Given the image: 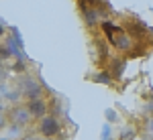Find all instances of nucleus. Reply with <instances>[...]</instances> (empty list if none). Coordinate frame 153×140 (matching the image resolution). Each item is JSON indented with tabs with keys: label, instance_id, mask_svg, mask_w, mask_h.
Returning <instances> with one entry per match:
<instances>
[{
	"label": "nucleus",
	"instance_id": "nucleus-6",
	"mask_svg": "<svg viewBox=\"0 0 153 140\" xmlns=\"http://www.w3.org/2000/svg\"><path fill=\"white\" fill-rule=\"evenodd\" d=\"M94 81H98V83H104V85H108V83H110V73H100V75H98V77H94Z\"/></svg>",
	"mask_w": 153,
	"mask_h": 140
},
{
	"label": "nucleus",
	"instance_id": "nucleus-11",
	"mask_svg": "<svg viewBox=\"0 0 153 140\" xmlns=\"http://www.w3.org/2000/svg\"><path fill=\"white\" fill-rule=\"evenodd\" d=\"M0 75H2V63H0Z\"/></svg>",
	"mask_w": 153,
	"mask_h": 140
},
{
	"label": "nucleus",
	"instance_id": "nucleus-10",
	"mask_svg": "<svg viewBox=\"0 0 153 140\" xmlns=\"http://www.w3.org/2000/svg\"><path fill=\"white\" fill-rule=\"evenodd\" d=\"M23 140H37L35 136H27V138H23Z\"/></svg>",
	"mask_w": 153,
	"mask_h": 140
},
{
	"label": "nucleus",
	"instance_id": "nucleus-2",
	"mask_svg": "<svg viewBox=\"0 0 153 140\" xmlns=\"http://www.w3.org/2000/svg\"><path fill=\"white\" fill-rule=\"evenodd\" d=\"M59 130H61V124H59V120L55 116H41V122H39V132L43 134V136H55L59 134Z\"/></svg>",
	"mask_w": 153,
	"mask_h": 140
},
{
	"label": "nucleus",
	"instance_id": "nucleus-8",
	"mask_svg": "<svg viewBox=\"0 0 153 140\" xmlns=\"http://www.w3.org/2000/svg\"><path fill=\"white\" fill-rule=\"evenodd\" d=\"M106 118H108V120H114V118H117V114H114L112 110H108V112H106Z\"/></svg>",
	"mask_w": 153,
	"mask_h": 140
},
{
	"label": "nucleus",
	"instance_id": "nucleus-5",
	"mask_svg": "<svg viewBox=\"0 0 153 140\" xmlns=\"http://www.w3.org/2000/svg\"><path fill=\"white\" fill-rule=\"evenodd\" d=\"M27 110H29V114L31 116H45L47 114V104L41 100V97H35V100H29V106H27Z\"/></svg>",
	"mask_w": 153,
	"mask_h": 140
},
{
	"label": "nucleus",
	"instance_id": "nucleus-3",
	"mask_svg": "<svg viewBox=\"0 0 153 140\" xmlns=\"http://www.w3.org/2000/svg\"><path fill=\"white\" fill-rule=\"evenodd\" d=\"M41 93H43L41 83H37L31 77H25L23 83H21V95L29 97V100H35V97H41Z\"/></svg>",
	"mask_w": 153,
	"mask_h": 140
},
{
	"label": "nucleus",
	"instance_id": "nucleus-12",
	"mask_svg": "<svg viewBox=\"0 0 153 140\" xmlns=\"http://www.w3.org/2000/svg\"><path fill=\"white\" fill-rule=\"evenodd\" d=\"M47 140H49V138H47Z\"/></svg>",
	"mask_w": 153,
	"mask_h": 140
},
{
	"label": "nucleus",
	"instance_id": "nucleus-1",
	"mask_svg": "<svg viewBox=\"0 0 153 140\" xmlns=\"http://www.w3.org/2000/svg\"><path fill=\"white\" fill-rule=\"evenodd\" d=\"M102 31H104V35L108 37V41L112 43V45L117 47L118 51H129L131 47H133V43H131L129 35L120 29V26H117L114 23H110V21H104L102 23Z\"/></svg>",
	"mask_w": 153,
	"mask_h": 140
},
{
	"label": "nucleus",
	"instance_id": "nucleus-9",
	"mask_svg": "<svg viewBox=\"0 0 153 140\" xmlns=\"http://www.w3.org/2000/svg\"><path fill=\"white\" fill-rule=\"evenodd\" d=\"M4 33H6V31H4V26H2V24H0V39H2V37H4Z\"/></svg>",
	"mask_w": 153,
	"mask_h": 140
},
{
	"label": "nucleus",
	"instance_id": "nucleus-7",
	"mask_svg": "<svg viewBox=\"0 0 153 140\" xmlns=\"http://www.w3.org/2000/svg\"><path fill=\"white\" fill-rule=\"evenodd\" d=\"M6 124V116H4V110H0V128Z\"/></svg>",
	"mask_w": 153,
	"mask_h": 140
},
{
	"label": "nucleus",
	"instance_id": "nucleus-4",
	"mask_svg": "<svg viewBox=\"0 0 153 140\" xmlns=\"http://www.w3.org/2000/svg\"><path fill=\"white\" fill-rule=\"evenodd\" d=\"M8 120H10V124L14 126H27L29 124V120H31V114H29V110L27 108H21V106H16V108H12L10 112H8Z\"/></svg>",
	"mask_w": 153,
	"mask_h": 140
}]
</instances>
